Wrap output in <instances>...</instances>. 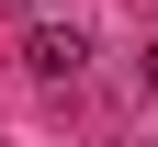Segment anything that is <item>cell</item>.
Segmentation results:
<instances>
[{"label": "cell", "mask_w": 158, "mask_h": 147, "mask_svg": "<svg viewBox=\"0 0 158 147\" xmlns=\"http://www.w3.org/2000/svg\"><path fill=\"white\" fill-rule=\"evenodd\" d=\"M23 57H34V79H79V68H90V34H79V23H34Z\"/></svg>", "instance_id": "obj_1"}, {"label": "cell", "mask_w": 158, "mask_h": 147, "mask_svg": "<svg viewBox=\"0 0 158 147\" xmlns=\"http://www.w3.org/2000/svg\"><path fill=\"white\" fill-rule=\"evenodd\" d=\"M135 79H147V91H158V45H147V57H135Z\"/></svg>", "instance_id": "obj_2"}]
</instances>
